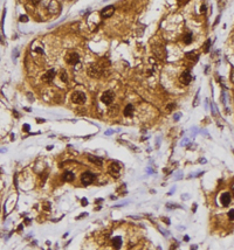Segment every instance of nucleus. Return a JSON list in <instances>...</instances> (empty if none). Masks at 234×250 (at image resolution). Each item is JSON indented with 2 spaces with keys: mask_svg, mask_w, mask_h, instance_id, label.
Wrapping results in <instances>:
<instances>
[{
  "mask_svg": "<svg viewBox=\"0 0 234 250\" xmlns=\"http://www.w3.org/2000/svg\"><path fill=\"white\" fill-rule=\"evenodd\" d=\"M103 73H104V69L101 67V64H98V63H91L90 66L88 67V75H90L94 78L101 77Z\"/></svg>",
  "mask_w": 234,
  "mask_h": 250,
  "instance_id": "f257e3e1",
  "label": "nucleus"
},
{
  "mask_svg": "<svg viewBox=\"0 0 234 250\" xmlns=\"http://www.w3.org/2000/svg\"><path fill=\"white\" fill-rule=\"evenodd\" d=\"M95 179H96V175L94 174V173L89 172V171L83 172L82 175H81V182L83 185H86V186H88V185H91L95 181Z\"/></svg>",
  "mask_w": 234,
  "mask_h": 250,
  "instance_id": "f03ea898",
  "label": "nucleus"
},
{
  "mask_svg": "<svg viewBox=\"0 0 234 250\" xmlns=\"http://www.w3.org/2000/svg\"><path fill=\"white\" fill-rule=\"evenodd\" d=\"M86 95L84 92L82 91H75L73 95H72V101L75 103V104H83L86 102Z\"/></svg>",
  "mask_w": 234,
  "mask_h": 250,
  "instance_id": "7ed1b4c3",
  "label": "nucleus"
},
{
  "mask_svg": "<svg viewBox=\"0 0 234 250\" xmlns=\"http://www.w3.org/2000/svg\"><path fill=\"white\" fill-rule=\"evenodd\" d=\"M66 62L70 64V66H75L80 62V56L77 53H68L66 55Z\"/></svg>",
  "mask_w": 234,
  "mask_h": 250,
  "instance_id": "20e7f679",
  "label": "nucleus"
},
{
  "mask_svg": "<svg viewBox=\"0 0 234 250\" xmlns=\"http://www.w3.org/2000/svg\"><path fill=\"white\" fill-rule=\"evenodd\" d=\"M114 98H115V94H114L113 91L108 90V91H104V92H103V95H102V97H101V101H102L104 104H111V103H113V101H114Z\"/></svg>",
  "mask_w": 234,
  "mask_h": 250,
  "instance_id": "39448f33",
  "label": "nucleus"
},
{
  "mask_svg": "<svg viewBox=\"0 0 234 250\" xmlns=\"http://www.w3.org/2000/svg\"><path fill=\"white\" fill-rule=\"evenodd\" d=\"M119 171H121V165L118 164V162H116V161L111 162L110 166H109V173L113 177H118Z\"/></svg>",
  "mask_w": 234,
  "mask_h": 250,
  "instance_id": "423d86ee",
  "label": "nucleus"
},
{
  "mask_svg": "<svg viewBox=\"0 0 234 250\" xmlns=\"http://www.w3.org/2000/svg\"><path fill=\"white\" fill-rule=\"evenodd\" d=\"M180 82L183 83V84H185V85H187L188 83L191 82V80H192V76H191V74H190V71H184V73H182V75H180Z\"/></svg>",
  "mask_w": 234,
  "mask_h": 250,
  "instance_id": "0eeeda50",
  "label": "nucleus"
},
{
  "mask_svg": "<svg viewBox=\"0 0 234 250\" xmlns=\"http://www.w3.org/2000/svg\"><path fill=\"white\" fill-rule=\"evenodd\" d=\"M115 12V7L114 6H108V7H104L102 11H101V16L103 18H108V16H111Z\"/></svg>",
  "mask_w": 234,
  "mask_h": 250,
  "instance_id": "6e6552de",
  "label": "nucleus"
},
{
  "mask_svg": "<svg viewBox=\"0 0 234 250\" xmlns=\"http://www.w3.org/2000/svg\"><path fill=\"white\" fill-rule=\"evenodd\" d=\"M220 200H221V203L222 206H228L231 203V194L229 193H222L221 197H220Z\"/></svg>",
  "mask_w": 234,
  "mask_h": 250,
  "instance_id": "1a4fd4ad",
  "label": "nucleus"
},
{
  "mask_svg": "<svg viewBox=\"0 0 234 250\" xmlns=\"http://www.w3.org/2000/svg\"><path fill=\"white\" fill-rule=\"evenodd\" d=\"M74 178H75L74 173L70 172V171H66V172L63 173V175H62V179H63L64 181H67V182H72V181L74 180Z\"/></svg>",
  "mask_w": 234,
  "mask_h": 250,
  "instance_id": "9d476101",
  "label": "nucleus"
},
{
  "mask_svg": "<svg viewBox=\"0 0 234 250\" xmlns=\"http://www.w3.org/2000/svg\"><path fill=\"white\" fill-rule=\"evenodd\" d=\"M54 76H55V70H54V69H50V70H48L46 74L42 76V80L49 82V81H52V80L54 78Z\"/></svg>",
  "mask_w": 234,
  "mask_h": 250,
  "instance_id": "9b49d317",
  "label": "nucleus"
},
{
  "mask_svg": "<svg viewBox=\"0 0 234 250\" xmlns=\"http://www.w3.org/2000/svg\"><path fill=\"white\" fill-rule=\"evenodd\" d=\"M88 160L91 161V162H94V164H96L97 166H102V165H103V160H102L101 158H98V157H95V156H89V157H88Z\"/></svg>",
  "mask_w": 234,
  "mask_h": 250,
  "instance_id": "f8f14e48",
  "label": "nucleus"
},
{
  "mask_svg": "<svg viewBox=\"0 0 234 250\" xmlns=\"http://www.w3.org/2000/svg\"><path fill=\"white\" fill-rule=\"evenodd\" d=\"M133 110H135V108H133L132 104H128L125 108H124V115L127 117H130L133 115Z\"/></svg>",
  "mask_w": 234,
  "mask_h": 250,
  "instance_id": "ddd939ff",
  "label": "nucleus"
},
{
  "mask_svg": "<svg viewBox=\"0 0 234 250\" xmlns=\"http://www.w3.org/2000/svg\"><path fill=\"white\" fill-rule=\"evenodd\" d=\"M113 245H114L115 249H119L122 247V238L119 236L113 238Z\"/></svg>",
  "mask_w": 234,
  "mask_h": 250,
  "instance_id": "4468645a",
  "label": "nucleus"
},
{
  "mask_svg": "<svg viewBox=\"0 0 234 250\" xmlns=\"http://www.w3.org/2000/svg\"><path fill=\"white\" fill-rule=\"evenodd\" d=\"M60 78L62 82H68V75H67V71L64 69H62L60 71Z\"/></svg>",
  "mask_w": 234,
  "mask_h": 250,
  "instance_id": "2eb2a0df",
  "label": "nucleus"
},
{
  "mask_svg": "<svg viewBox=\"0 0 234 250\" xmlns=\"http://www.w3.org/2000/svg\"><path fill=\"white\" fill-rule=\"evenodd\" d=\"M186 57H188V59H193V60H197L198 59V55L196 54V51H188V53H186Z\"/></svg>",
  "mask_w": 234,
  "mask_h": 250,
  "instance_id": "dca6fc26",
  "label": "nucleus"
},
{
  "mask_svg": "<svg viewBox=\"0 0 234 250\" xmlns=\"http://www.w3.org/2000/svg\"><path fill=\"white\" fill-rule=\"evenodd\" d=\"M192 41V34H186L184 36V42L186 43V45H188V43H191Z\"/></svg>",
  "mask_w": 234,
  "mask_h": 250,
  "instance_id": "f3484780",
  "label": "nucleus"
},
{
  "mask_svg": "<svg viewBox=\"0 0 234 250\" xmlns=\"http://www.w3.org/2000/svg\"><path fill=\"white\" fill-rule=\"evenodd\" d=\"M227 215H228V219L233 221V220H234V209H229V212H228Z\"/></svg>",
  "mask_w": 234,
  "mask_h": 250,
  "instance_id": "a211bd4d",
  "label": "nucleus"
},
{
  "mask_svg": "<svg viewBox=\"0 0 234 250\" xmlns=\"http://www.w3.org/2000/svg\"><path fill=\"white\" fill-rule=\"evenodd\" d=\"M20 21H21V22H27L28 18H27L26 15H21V16H20Z\"/></svg>",
  "mask_w": 234,
  "mask_h": 250,
  "instance_id": "6ab92c4d",
  "label": "nucleus"
},
{
  "mask_svg": "<svg viewBox=\"0 0 234 250\" xmlns=\"http://www.w3.org/2000/svg\"><path fill=\"white\" fill-rule=\"evenodd\" d=\"M209 43H211V40H207L206 43H205V51H208V47H209Z\"/></svg>",
  "mask_w": 234,
  "mask_h": 250,
  "instance_id": "aec40b11",
  "label": "nucleus"
},
{
  "mask_svg": "<svg viewBox=\"0 0 234 250\" xmlns=\"http://www.w3.org/2000/svg\"><path fill=\"white\" fill-rule=\"evenodd\" d=\"M22 129H24V131L28 132V131H29V125H28V124H25L24 126H22Z\"/></svg>",
  "mask_w": 234,
  "mask_h": 250,
  "instance_id": "412c9836",
  "label": "nucleus"
},
{
  "mask_svg": "<svg viewBox=\"0 0 234 250\" xmlns=\"http://www.w3.org/2000/svg\"><path fill=\"white\" fill-rule=\"evenodd\" d=\"M200 12H202V13H205V12H206V5H203L202 7H200Z\"/></svg>",
  "mask_w": 234,
  "mask_h": 250,
  "instance_id": "4be33fe9",
  "label": "nucleus"
},
{
  "mask_svg": "<svg viewBox=\"0 0 234 250\" xmlns=\"http://www.w3.org/2000/svg\"><path fill=\"white\" fill-rule=\"evenodd\" d=\"M180 117V113H176L174 115V121H178V118Z\"/></svg>",
  "mask_w": 234,
  "mask_h": 250,
  "instance_id": "5701e85b",
  "label": "nucleus"
},
{
  "mask_svg": "<svg viewBox=\"0 0 234 250\" xmlns=\"http://www.w3.org/2000/svg\"><path fill=\"white\" fill-rule=\"evenodd\" d=\"M82 206H87V199H82Z\"/></svg>",
  "mask_w": 234,
  "mask_h": 250,
  "instance_id": "b1692460",
  "label": "nucleus"
},
{
  "mask_svg": "<svg viewBox=\"0 0 234 250\" xmlns=\"http://www.w3.org/2000/svg\"><path fill=\"white\" fill-rule=\"evenodd\" d=\"M105 135H107V136H108V135H113V131H110V130H109V131H105Z\"/></svg>",
  "mask_w": 234,
  "mask_h": 250,
  "instance_id": "393cba45",
  "label": "nucleus"
},
{
  "mask_svg": "<svg viewBox=\"0 0 234 250\" xmlns=\"http://www.w3.org/2000/svg\"><path fill=\"white\" fill-rule=\"evenodd\" d=\"M173 106H174V105H173V104H170V105H169V106H168V109H169V110H170V109H172V108H173Z\"/></svg>",
  "mask_w": 234,
  "mask_h": 250,
  "instance_id": "a878e982",
  "label": "nucleus"
},
{
  "mask_svg": "<svg viewBox=\"0 0 234 250\" xmlns=\"http://www.w3.org/2000/svg\"><path fill=\"white\" fill-rule=\"evenodd\" d=\"M197 249V245H193V247H191V250H196Z\"/></svg>",
  "mask_w": 234,
  "mask_h": 250,
  "instance_id": "bb28decb",
  "label": "nucleus"
},
{
  "mask_svg": "<svg viewBox=\"0 0 234 250\" xmlns=\"http://www.w3.org/2000/svg\"><path fill=\"white\" fill-rule=\"evenodd\" d=\"M233 193H234V188H233Z\"/></svg>",
  "mask_w": 234,
  "mask_h": 250,
  "instance_id": "cd10ccee",
  "label": "nucleus"
}]
</instances>
